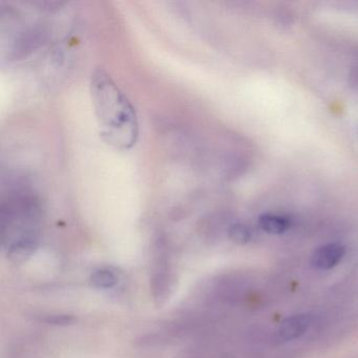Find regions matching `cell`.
I'll use <instances>...</instances> for the list:
<instances>
[{"label": "cell", "mask_w": 358, "mask_h": 358, "mask_svg": "<svg viewBox=\"0 0 358 358\" xmlns=\"http://www.w3.org/2000/svg\"><path fill=\"white\" fill-rule=\"evenodd\" d=\"M90 282L94 288L108 290V289L114 288L116 286L118 278L112 269L100 268L91 274Z\"/></svg>", "instance_id": "6"}, {"label": "cell", "mask_w": 358, "mask_h": 358, "mask_svg": "<svg viewBox=\"0 0 358 358\" xmlns=\"http://www.w3.org/2000/svg\"><path fill=\"white\" fill-rule=\"evenodd\" d=\"M345 249L343 245L327 244L314 251L311 257L312 265L318 269L329 270L335 267L345 255Z\"/></svg>", "instance_id": "3"}, {"label": "cell", "mask_w": 358, "mask_h": 358, "mask_svg": "<svg viewBox=\"0 0 358 358\" xmlns=\"http://www.w3.org/2000/svg\"><path fill=\"white\" fill-rule=\"evenodd\" d=\"M91 93L100 136L119 150H129L139 136L135 108L112 77L103 70L92 75Z\"/></svg>", "instance_id": "1"}, {"label": "cell", "mask_w": 358, "mask_h": 358, "mask_svg": "<svg viewBox=\"0 0 358 358\" xmlns=\"http://www.w3.org/2000/svg\"><path fill=\"white\" fill-rule=\"evenodd\" d=\"M41 322H45L48 324H52V326H60L66 327L73 324L76 320L75 316L71 315V314H45V315L39 317Z\"/></svg>", "instance_id": "8"}, {"label": "cell", "mask_w": 358, "mask_h": 358, "mask_svg": "<svg viewBox=\"0 0 358 358\" xmlns=\"http://www.w3.org/2000/svg\"><path fill=\"white\" fill-rule=\"evenodd\" d=\"M312 317L309 314H299L291 316L282 322L278 329V337L280 341H288L299 338L307 332L311 326Z\"/></svg>", "instance_id": "4"}, {"label": "cell", "mask_w": 358, "mask_h": 358, "mask_svg": "<svg viewBox=\"0 0 358 358\" xmlns=\"http://www.w3.org/2000/svg\"><path fill=\"white\" fill-rule=\"evenodd\" d=\"M228 236H229L230 240L232 242L236 243V244H246L250 241L251 234L250 228L249 226L245 225L243 223L234 224L228 230Z\"/></svg>", "instance_id": "7"}, {"label": "cell", "mask_w": 358, "mask_h": 358, "mask_svg": "<svg viewBox=\"0 0 358 358\" xmlns=\"http://www.w3.org/2000/svg\"><path fill=\"white\" fill-rule=\"evenodd\" d=\"M259 226L267 234H280L290 228L291 221L282 215L266 213L259 217Z\"/></svg>", "instance_id": "5"}, {"label": "cell", "mask_w": 358, "mask_h": 358, "mask_svg": "<svg viewBox=\"0 0 358 358\" xmlns=\"http://www.w3.org/2000/svg\"><path fill=\"white\" fill-rule=\"evenodd\" d=\"M157 261L150 278V293L157 306H163L173 293L177 278L171 267L169 251L165 242L161 241L157 246Z\"/></svg>", "instance_id": "2"}]
</instances>
